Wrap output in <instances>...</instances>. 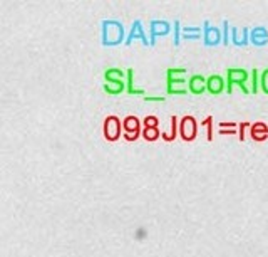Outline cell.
<instances>
[{
    "mask_svg": "<svg viewBox=\"0 0 268 257\" xmlns=\"http://www.w3.org/2000/svg\"><path fill=\"white\" fill-rule=\"evenodd\" d=\"M248 79H250V72L242 69V67H230L226 71V93L231 94V91L235 86H238L245 94H250V88H248Z\"/></svg>",
    "mask_w": 268,
    "mask_h": 257,
    "instance_id": "obj_1",
    "label": "cell"
},
{
    "mask_svg": "<svg viewBox=\"0 0 268 257\" xmlns=\"http://www.w3.org/2000/svg\"><path fill=\"white\" fill-rule=\"evenodd\" d=\"M203 41H204V45H208V47L220 45L221 44V31L218 27L212 25L210 22H204L203 24Z\"/></svg>",
    "mask_w": 268,
    "mask_h": 257,
    "instance_id": "obj_2",
    "label": "cell"
},
{
    "mask_svg": "<svg viewBox=\"0 0 268 257\" xmlns=\"http://www.w3.org/2000/svg\"><path fill=\"white\" fill-rule=\"evenodd\" d=\"M248 44L256 47H265L268 44V29L265 25H256L248 31Z\"/></svg>",
    "mask_w": 268,
    "mask_h": 257,
    "instance_id": "obj_3",
    "label": "cell"
},
{
    "mask_svg": "<svg viewBox=\"0 0 268 257\" xmlns=\"http://www.w3.org/2000/svg\"><path fill=\"white\" fill-rule=\"evenodd\" d=\"M166 91L168 94L174 96H183L188 93V81L185 78H166Z\"/></svg>",
    "mask_w": 268,
    "mask_h": 257,
    "instance_id": "obj_4",
    "label": "cell"
},
{
    "mask_svg": "<svg viewBox=\"0 0 268 257\" xmlns=\"http://www.w3.org/2000/svg\"><path fill=\"white\" fill-rule=\"evenodd\" d=\"M206 91L210 94L218 96L226 91V83L220 74H213V76L206 78Z\"/></svg>",
    "mask_w": 268,
    "mask_h": 257,
    "instance_id": "obj_5",
    "label": "cell"
},
{
    "mask_svg": "<svg viewBox=\"0 0 268 257\" xmlns=\"http://www.w3.org/2000/svg\"><path fill=\"white\" fill-rule=\"evenodd\" d=\"M188 91H190L191 94H203L204 91H206V78L201 76V74H195V76H191L188 79Z\"/></svg>",
    "mask_w": 268,
    "mask_h": 257,
    "instance_id": "obj_6",
    "label": "cell"
},
{
    "mask_svg": "<svg viewBox=\"0 0 268 257\" xmlns=\"http://www.w3.org/2000/svg\"><path fill=\"white\" fill-rule=\"evenodd\" d=\"M171 32V24L166 20H153L151 22V44L156 41V37L168 36Z\"/></svg>",
    "mask_w": 268,
    "mask_h": 257,
    "instance_id": "obj_7",
    "label": "cell"
},
{
    "mask_svg": "<svg viewBox=\"0 0 268 257\" xmlns=\"http://www.w3.org/2000/svg\"><path fill=\"white\" fill-rule=\"evenodd\" d=\"M230 41L235 44V45H238V47L248 45V29L231 27L230 29Z\"/></svg>",
    "mask_w": 268,
    "mask_h": 257,
    "instance_id": "obj_8",
    "label": "cell"
},
{
    "mask_svg": "<svg viewBox=\"0 0 268 257\" xmlns=\"http://www.w3.org/2000/svg\"><path fill=\"white\" fill-rule=\"evenodd\" d=\"M181 135H183L185 140H193L196 135V123L193 118H185L183 123H181Z\"/></svg>",
    "mask_w": 268,
    "mask_h": 257,
    "instance_id": "obj_9",
    "label": "cell"
},
{
    "mask_svg": "<svg viewBox=\"0 0 268 257\" xmlns=\"http://www.w3.org/2000/svg\"><path fill=\"white\" fill-rule=\"evenodd\" d=\"M203 36V29L201 27H183L181 29V37L186 41H196Z\"/></svg>",
    "mask_w": 268,
    "mask_h": 257,
    "instance_id": "obj_10",
    "label": "cell"
},
{
    "mask_svg": "<svg viewBox=\"0 0 268 257\" xmlns=\"http://www.w3.org/2000/svg\"><path fill=\"white\" fill-rule=\"evenodd\" d=\"M124 78V71L119 69V67H109V69L104 71V79L106 83H117V81H123Z\"/></svg>",
    "mask_w": 268,
    "mask_h": 257,
    "instance_id": "obj_11",
    "label": "cell"
},
{
    "mask_svg": "<svg viewBox=\"0 0 268 257\" xmlns=\"http://www.w3.org/2000/svg\"><path fill=\"white\" fill-rule=\"evenodd\" d=\"M104 88V91L107 94H111V96H116V94H121L123 91H126V83L124 81H117V83H109V84H104L102 86Z\"/></svg>",
    "mask_w": 268,
    "mask_h": 257,
    "instance_id": "obj_12",
    "label": "cell"
},
{
    "mask_svg": "<svg viewBox=\"0 0 268 257\" xmlns=\"http://www.w3.org/2000/svg\"><path fill=\"white\" fill-rule=\"evenodd\" d=\"M126 78H128L126 91H128L129 94H139V96L144 94V91H142V89H138V88H136V86H134V71H133V69H128Z\"/></svg>",
    "mask_w": 268,
    "mask_h": 257,
    "instance_id": "obj_13",
    "label": "cell"
},
{
    "mask_svg": "<svg viewBox=\"0 0 268 257\" xmlns=\"http://www.w3.org/2000/svg\"><path fill=\"white\" fill-rule=\"evenodd\" d=\"M248 88H250V93H252V94L258 93V89H260V72L256 69H252V72H250Z\"/></svg>",
    "mask_w": 268,
    "mask_h": 257,
    "instance_id": "obj_14",
    "label": "cell"
},
{
    "mask_svg": "<svg viewBox=\"0 0 268 257\" xmlns=\"http://www.w3.org/2000/svg\"><path fill=\"white\" fill-rule=\"evenodd\" d=\"M133 39H142L146 44H147V39L144 36V31H142V25H141V22H134V25H133V31H131L129 34V37H128V44L133 41Z\"/></svg>",
    "mask_w": 268,
    "mask_h": 257,
    "instance_id": "obj_15",
    "label": "cell"
},
{
    "mask_svg": "<svg viewBox=\"0 0 268 257\" xmlns=\"http://www.w3.org/2000/svg\"><path fill=\"white\" fill-rule=\"evenodd\" d=\"M185 74H186L185 67H169L166 78H185Z\"/></svg>",
    "mask_w": 268,
    "mask_h": 257,
    "instance_id": "obj_16",
    "label": "cell"
},
{
    "mask_svg": "<svg viewBox=\"0 0 268 257\" xmlns=\"http://www.w3.org/2000/svg\"><path fill=\"white\" fill-rule=\"evenodd\" d=\"M268 135V130L261 123H258L253 128V136H256V140H265V136Z\"/></svg>",
    "mask_w": 268,
    "mask_h": 257,
    "instance_id": "obj_17",
    "label": "cell"
},
{
    "mask_svg": "<svg viewBox=\"0 0 268 257\" xmlns=\"http://www.w3.org/2000/svg\"><path fill=\"white\" fill-rule=\"evenodd\" d=\"M230 29H231V25L228 24V20H225L223 29H221V42H223L225 45H228V42H230Z\"/></svg>",
    "mask_w": 268,
    "mask_h": 257,
    "instance_id": "obj_18",
    "label": "cell"
},
{
    "mask_svg": "<svg viewBox=\"0 0 268 257\" xmlns=\"http://www.w3.org/2000/svg\"><path fill=\"white\" fill-rule=\"evenodd\" d=\"M260 89L263 91L265 94H268V69H265L260 74Z\"/></svg>",
    "mask_w": 268,
    "mask_h": 257,
    "instance_id": "obj_19",
    "label": "cell"
},
{
    "mask_svg": "<svg viewBox=\"0 0 268 257\" xmlns=\"http://www.w3.org/2000/svg\"><path fill=\"white\" fill-rule=\"evenodd\" d=\"M181 41V25L180 22H174V45H180Z\"/></svg>",
    "mask_w": 268,
    "mask_h": 257,
    "instance_id": "obj_20",
    "label": "cell"
},
{
    "mask_svg": "<svg viewBox=\"0 0 268 257\" xmlns=\"http://www.w3.org/2000/svg\"><path fill=\"white\" fill-rule=\"evenodd\" d=\"M144 135H146L147 140H156V138H158V130H156V126L147 128V130L144 131Z\"/></svg>",
    "mask_w": 268,
    "mask_h": 257,
    "instance_id": "obj_21",
    "label": "cell"
},
{
    "mask_svg": "<svg viewBox=\"0 0 268 257\" xmlns=\"http://www.w3.org/2000/svg\"><path fill=\"white\" fill-rule=\"evenodd\" d=\"M144 101L146 102H163L164 101V98H161V96H146V98H144Z\"/></svg>",
    "mask_w": 268,
    "mask_h": 257,
    "instance_id": "obj_22",
    "label": "cell"
}]
</instances>
